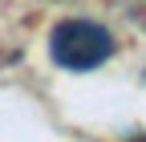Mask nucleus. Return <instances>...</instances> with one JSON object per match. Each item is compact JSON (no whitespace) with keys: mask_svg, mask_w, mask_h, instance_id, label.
I'll list each match as a JSON object with an SVG mask.
<instances>
[{"mask_svg":"<svg viewBox=\"0 0 146 142\" xmlns=\"http://www.w3.org/2000/svg\"><path fill=\"white\" fill-rule=\"evenodd\" d=\"M49 53L57 65L81 73V69H98L114 53V37L94 21H61L49 33Z\"/></svg>","mask_w":146,"mask_h":142,"instance_id":"obj_1","label":"nucleus"}]
</instances>
